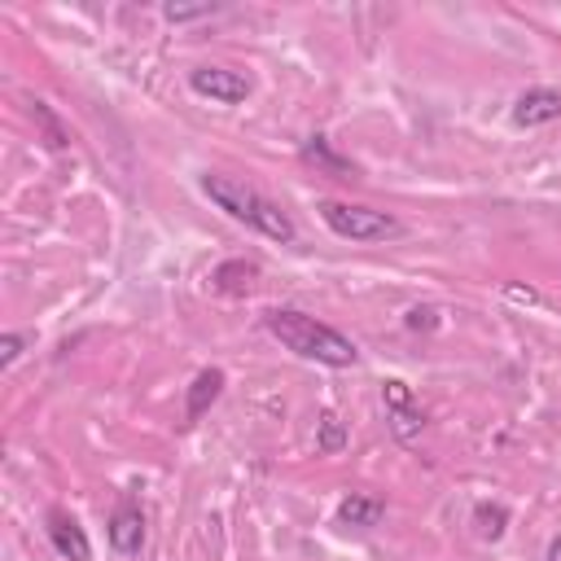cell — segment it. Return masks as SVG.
Masks as SVG:
<instances>
[{
    "label": "cell",
    "mask_w": 561,
    "mask_h": 561,
    "mask_svg": "<svg viewBox=\"0 0 561 561\" xmlns=\"http://www.w3.org/2000/svg\"><path fill=\"white\" fill-rule=\"evenodd\" d=\"M267 333L285 351H294L302 359H316V364H329V368H351L359 359L351 337H342L337 329L320 324L316 316H302V311H289V307L285 311H267Z\"/></svg>",
    "instance_id": "cell-1"
},
{
    "label": "cell",
    "mask_w": 561,
    "mask_h": 561,
    "mask_svg": "<svg viewBox=\"0 0 561 561\" xmlns=\"http://www.w3.org/2000/svg\"><path fill=\"white\" fill-rule=\"evenodd\" d=\"M202 193L219 206V210H228L232 219H241V224H250L254 232H263V237H272V241H294V219L276 206V202H267L259 188H250L245 180H232V175H219V171H206L202 175Z\"/></svg>",
    "instance_id": "cell-2"
},
{
    "label": "cell",
    "mask_w": 561,
    "mask_h": 561,
    "mask_svg": "<svg viewBox=\"0 0 561 561\" xmlns=\"http://www.w3.org/2000/svg\"><path fill=\"white\" fill-rule=\"evenodd\" d=\"M320 219L346 241H386L403 232L394 215L373 210V206H351V202H320Z\"/></svg>",
    "instance_id": "cell-3"
},
{
    "label": "cell",
    "mask_w": 561,
    "mask_h": 561,
    "mask_svg": "<svg viewBox=\"0 0 561 561\" xmlns=\"http://www.w3.org/2000/svg\"><path fill=\"white\" fill-rule=\"evenodd\" d=\"M188 88L197 92V96H210V101H224V105H237V101H245L250 96V79L241 75V70H228V66H197V70H188Z\"/></svg>",
    "instance_id": "cell-4"
},
{
    "label": "cell",
    "mask_w": 561,
    "mask_h": 561,
    "mask_svg": "<svg viewBox=\"0 0 561 561\" xmlns=\"http://www.w3.org/2000/svg\"><path fill=\"white\" fill-rule=\"evenodd\" d=\"M381 399H386V408H390V430H394V438H399V443H412V438L421 434V425H425V416H421L412 390H408L403 381H386V386H381Z\"/></svg>",
    "instance_id": "cell-5"
},
{
    "label": "cell",
    "mask_w": 561,
    "mask_h": 561,
    "mask_svg": "<svg viewBox=\"0 0 561 561\" xmlns=\"http://www.w3.org/2000/svg\"><path fill=\"white\" fill-rule=\"evenodd\" d=\"M48 539H53V548H57L61 557H70V561H92V543H88L83 526H79L70 513H61V508L48 513Z\"/></svg>",
    "instance_id": "cell-6"
},
{
    "label": "cell",
    "mask_w": 561,
    "mask_h": 561,
    "mask_svg": "<svg viewBox=\"0 0 561 561\" xmlns=\"http://www.w3.org/2000/svg\"><path fill=\"white\" fill-rule=\"evenodd\" d=\"M552 118H561V92L557 88H530L513 105L517 127H539V123H552Z\"/></svg>",
    "instance_id": "cell-7"
},
{
    "label": "cell",
    "mask_w": 561,
    "mask_h": 561,
    "mask_svg": "<svg viewBox=\"0 0 561 561\" xmlns=\"http://www.w3.org/2000/svg\"><path fill=\"white\" fill-rule=\"evenodd\" d=\"M105 535H110V548L114 552H140V543H145V517H140V508H131V504H123L114 517H110V526H105Z\"/></svg>",
    "instance_id": "cell-8"
},
{
    "label": "cell",
    "mask_w": 561,
    "mask_h": 561,
    "mask_svg": "<svg viewBox=\"0 0 561 561\" xmlns=\"http://www.w3.org/2000/svg\"><path fill=\"white\" fill-rule=\"evenodd\" d=\"M219 390H224V373H219V368H202V373L193 377V386H188L184 416H188V421H197V416L219 399Z\"/></svg>",
    "instance_id": "cell-9"
},
{
    "label": "cell",
    "mask_w": 561,
    "mask_h": 561,
    "mask_svg": "<svg viewBox=\"0 0 561 561\" xmlns=\"http://www.w3.org/2000/svg\"><path fill=\"white\" fill-rule=\"evenodd\" d=\"M381 513H386V504H381L377 495H346V500L337 504V522H342V526H377Z\"/></svg>",
    "instance_id": "cell-10"
},
{
    "label": "cell",
    "mask_w": 561,
    "mask_h": 561,
    "mask_svg": "<svg viewBox=\"0 0 561 561\" xmlns=\"http://www.w3.org/2000/svg\"><path fill=\"white\" fill-rule=\"evenodd\" d=\"M254 276H259V267H254V263H245V259H232V263H219V267H215V285H219V289H228V294L250 289V285H254Z\"/></svg>",
    "instance_id": "cell-11"
},
{
    "label": "cell",
    "mask_w": 561,
    "mask_h": 561,
    "mask_svg": "<svg viewBox=\"0 0 561 561\" xmlns=\"http://www.w3.org/2000/svg\"><path fill=\"white\" fill-rule=\"evenodd\" d=\"M31 118H35V127L44 131V145H48V149H66V145H70L66 127L57 123V114H53L44 101H31Z\"/></svg>",
    "instance_id": "cell-12"
},
{
    "label": "cell",
    "mask_w": 561,
    "mask_h": 561,
    "mask_svg": "<svg viewBox=\"0 0 561 561\" xmlns=\"http://www.w3.org/2000/svg\"><path fill=\"white\" fill-rule=\"evenodd\" d=\"M302 158H307V162H316V167H324V171H333V175H351V162H346V158H337V153L329 149V140H324V136H311V140L302 145Z\"/></svg>",
    "instance_id": "cell-13"
},
{
    "label": "cell",
    "mask_w": 561,
    "mask_h": 561,
    "mask_svg": "<svg viewBox=\"0 0 561 561\" xmlns=\"http://www.w3.org/2000/svg\"><path fill=\"white\" fill-rule=\"evenodd\" d=\"M473 526H478L482 539H500V535L508 530V508H500V504H478Z\"/></svg>",
    "instance_id": "cell-14"
},
{
    "label": "cell",
    "mask_w": 561,
    "mask_h": 561,
    "mask_svg": "<svg viewBox=\"0 0 561 561\" xmlns=\"http://www.w3.org/2000/svg\"><path fill=\"white\" fill-rule=\"evenodd\" d=\"M342 443H346V430H342V421L333 416V412H320V438H316V451H342Z\"/></svg>",
    "instance_id": "cell-15"
},
{
    "label": "cell",
    "mask_w": 561,
    "mask_h": 561,
    "mask_svg": "<svg viewBox=\"0 0 561 561\" xmlns=\"http://www.w3.org/2000/svg\"><path fill=\"white\" fill-rule=\"evenodd\" d=\"M215 4H162V18L167 22H193V18H210Z\"/></svg>",
    "instance_id": "cell-16"
},
{
    "label": "cell",
    "mask_w": 561,
    "mask_h": 561,
    "mask_svg": "<svg viewBox=\"0 0 561 561\" xmlns=\"http://www.w3.org/2000/svg\"><path fill=\"white\" fill-rule=\"evenodd\" d=\"M22 346H26L22 333H4V337H0V368H9V364L22 355Z\"/></svg>",
    "instance_id": "cell-17"
},
{
    "label": "cell",
    "mask_w": 561,
    "mask_h": 561,
    "mask_svg": "<svg viewBox=\"0 0 561 561\" xmlns=\"http://www.w3.org/2000/svg\"><path fill=\"white\" fill-rule=\"evenodd\" d=\"M408 329H434V311L430 307H412L408 311Z\"/></svg>",
    "instance_id": "cell-18"
},
{
    "label": "cell",
    "mask_w": 561,
    "mask_h": 561,
    "mask_svg": "<svg viewBox=\"0 0 561 561\" xmlns=\"http://www.w3.org/2000/svg\"><path fill=\"white\" fill-rule=\"evenodd\" d=\"M508 298H517V302H539L535 289H517V285H508Z\"/></svg>",
    "instance_id": "cell-19"
},
{
    "label": "cell",
    "mask_w": 561,
    "mask_h": 561,
    "mask_svg": "<svg viewBox=\"0 0 561 561\" xmlns=\"http://www.w3.org/2000/svg\"><path fill=\"white\" fill-rule=\"evenodd\" d=\"M548 561H561V535L548 543Z\"/></svg>",
    "instance_id": "cell-20"
}]
</instances>
